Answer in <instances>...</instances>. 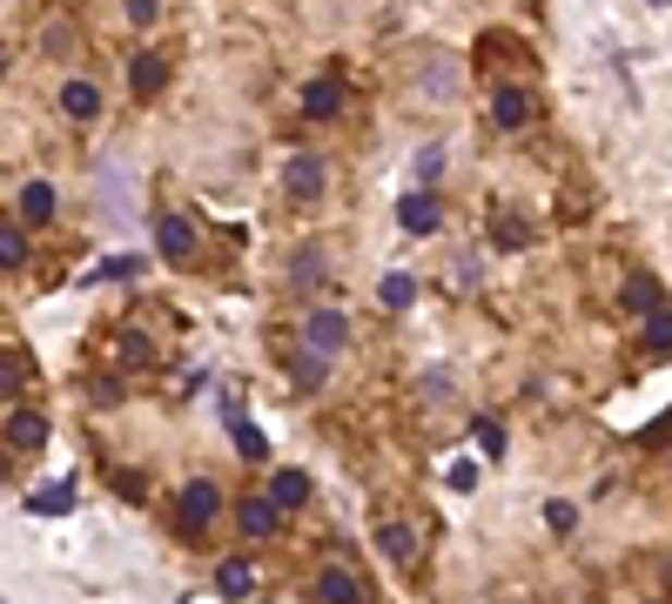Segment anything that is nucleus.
I'll return each mask as SVG.
<instances>
[{"label": "nucleus", "mask_w": 672, "mask_h": 604, "mask_svg": "<svg viewBox=\"0 0 672 604\" xmlns=\"http://www.w3.org/2000/svg\"><path fill=\"white\" fill-rule=\"evenodd\" d=\"M337 108H343V88H337L330 74H316L309 88H303V114H309V121H330Z\"/></svg>", "instance_id": "0eeeda50"}, {"label": "nucleus", "mask_w": 672, "mask_h": 604, "mask_svg": "<svg viewBox=\"0 0 672 604\" xmlns=\"http://www.w3.org/2000/svg\"><path fill=\"white\" fill-rule=\"evenodd\" d=\"M665 584H672V578H665Z\"/></svg>", "instance_id": "473e14b6"}, {"label": "nucleus", "mask_w": 672, "mask_h": 604, "mask_svg": "<svg viewBox=\"0 0 672 604\" xmlns=\"http://www.w3.org/2000/svg\"><path fill=\"white\" fill-rule=\"evenodd\" d=\"M95 403H101V410H108V403H122V383H114V377H95Z\"/></svg>", "instance_id": "c85d7f7f"}, {"label": "nucleus", "mask_w": 672, "mask_h": 604, "mask_svg": "<svg viewBox=\"0 0 672 604\" xmlns=\"http://www.w3.org/2000/svg\"><path fill=\"white\" fill-rule=\"evenodd\" d=\"M323 377H330V356H309V349H303V356H296V390H316Z\"/></svg>", "instance_id": "4be33fe9"}, {"label": "nucleus", "mask_w": 672, "mask_h": 604, "mask_svg": "<svg viewBox=\"0 0 672 604\" xmlns=\"http://www.w3.org/2000/svg\"><path fill=\"white\" fill-rule=\"evenodd\" d=\"M350 343V316L343 309H309V322H303V349L309 356H337Z\"/></svg>", "instance_id": "f257e3e1"}, {"label": "nucleus", "mask_w": 672, "mask_h": 604, "mask_svg": "<svg viewBox=\"0 0 672 604\" xmlns=\"http://www.w3.org/2000/svg\"><path fill=\"white\" fill-rule=\"evenodd\" d=\"M243 538H276L283 531V510H276V497H243Z\"/></svg>", "instance_id": "423d86ee"}, {"label": "nucleus", "mask_w": 672, "mask_h": 604, "mask_svg": "<svg viewBox=\"0 0 672 604\" xmlns=\"http://www.w3.org/2000/svg\"><path fill=\"white\" fill-rule=\"evenodd\" d=\"M229 436H235V451H243L249 464H262V457H269V443H262V430H256V423H249L243 410H235V403H229Z\"/></svg>", "instance_id": "9d476101"}, {"label": "nucleus", "mask_w": 672, "mask_h": 604, "mask_svg": "<svg viewBox=\"0 0 672 604\" xmlns=\"http://www.w3.org/2000/svg\"><path fill=\"white\" fill-rule=\"evenodd\" d=\"M27 383V356H0V396H21Z\"/></svg>", "instance_id": "5701e85b"}, {"label": "nucleus", "mask_w": 672, "mask_h": 604, "mask_svg": "<svg viewBox=\"0 0 672 604\" xmlns=\"http://www.w3.org/2000/svg\"><path fill=\"white\" fill-rule=\"evenodd\" d=\"M652 8H665V0H652Z\"/></svg>", "instance_id": "2f4dec72"}, {"label": "nucleus", "mask_w": 672, "mask_h": 604, "mask_svg": "<svg viewBox=\"0 0 672 604\" xmlns=\"http://www.w3.org/2000/svg\"><path fill=\"white\" fill-rule=\"evenodd\" d=\"M625 303H632V309L646 316V309H659V303H665V289H659L652 275H632V282H625Z\"/></svg>", "instance_id": "aec40b11"}, {"label": "nucleus", "mask_w": 672, "mask_h": 604, "mask_svg": "<svg viewBox=\"0 0 672 604\" xmlns=\"http://www.w3.org/2000/svg\"><path fill=\"white\" fill-rule=\"evenodd\" d=\"M316 604H364V591H357V578H350L343 564H330V571L316 578Z\"/></svg>", "instance_id": "1a4fd4ad"}, {"label": "nucleus", "mask_w": 672, "mask_h": 604, "mask_svg": "<svg viewBox=\"0 0 672 604\" xmlns=\"http://www.w3.org/2000/svg\"><path fill=\"white\" fill-rule=\"evenodd\" d=\"M491 114H498V128H525V121H532V95L525 88H498Z\"/></svg>", "instance_id": "ddd939ff"}, {"label": "nucleus", "mask_w": 672, "mask_h": 604, "mask_svg": "<svg viewBox=\"0 0 672 604\" xmlns=\"http://www.w3.org/2000/svg\"><path fill=\"white\" fill-rule=\"evenodd\" d=\"M323 182H330V161H323V155H290V169H283L290 201H316V195H323Z\"/></svg>", "instance_id": "f03ea898"}, {"label": "nucleus", "mask_w": 672, "mask_h": 604, "mask_svg": "<svg viewBox=\"0 0 672 604\" xmlns=\"http://www.w3.org/2000/svg\"><path fill=\"white\" fill-rule=\"evenodd\" d=\"M377 551H383L390 564H411V557H417V531H404V523H383V531H377Z\"/></svg>", "instance_id": "2eb2a0df"}, {"label": "nucleus", "mask_w": 672, "mask_h": 604, "mask_svg": "<svg viewBox=\"0 0 672 604\" xmlns=\"http://www.w3.org/2000/svg\"><path fill=\"white\" fill-rule=\"evenodd\" d=\"M21 222H34V229L54 222V188H48V182H27V188H21Z\"/></svg>", "instance_id": "4468645a"}, {"label": "nucleus", "mask_w": 672, "mask_h": 604, "mask_svg": "<svg viewBox=\"0 0 672 604\" xmlns=\"http://www.w3.org/2000/svg\"><path fill=\"white\" fill-rule=\"evenodd\" d=\"M155 249H162V262H188L195 256V222L162 215V222H155Z\"/></svg>", "instance_id": "20e7f679"}, {"label": "nucleus", "mask_w": 672, "mask_h": 604, "mask_svg": "<svg viewBox=\"0 0 672 604\" xmlns=\"http://www.w3.org/2000/svg\"><path fill=\"white\" fill-rule=\"evenodd\" d=\"M162 81H169V61H162V54H135V61H129V88H135V95H155Z\"/></svg>", "instance_id": "9b49d317"}, {"label": "nucleus", "mask_w": 672, "mask_h": 604, "mask_svg": "<svg viewBox=\"0 0 672 604\" xmlns=\"http://www.w3.org/2000/svg\"><path fill=\"white\" fill-rule=\"evenodd\" d=\"M646 349H672V309H646Z\"/></svg>", "instance_id": "412c9836"}, {"label": "nucleus", "mask_w": 672, "mask_h": 604, "mask_svg": "<svg viewBox=\"0 0 672 604\" xmlns=\"http://www.w3.org/2000/svg\"><path fill=\"white\" fill-rule=\"evenodd\" d=\"M68 504H74V483H48V491H34V497H27V510H34V517H61Z\"/></svg>", "instance_id": "6ab92c4d"}, {"label": "nucleus", "mask_w": 672, "mask_h": 604, "mask_svg": "<svg viewBox=\"0 0 672 604\" xmlns=\"http://www.w3.org/2000/svg\"><path fill=\"white\" fill-rule=\"evenodd\" d=\"M377 303H383V309H411V303H417V282H411L404 269H390V275L377 282Z\"/></svg>", "instance_id": "dca6fc26"}, {"label": "nucleus", "mask_w": 672, "mask_h": 604, "mask_svg": "<svg viewBox=\"0 0 672 604\" xmlns=\"http://www.w3.org/2000/svg\"><path fill=\"white\" fill-rule=\"evenodd\" d=\"M269 497H276V510H296V504L309 497V477H303V470H276V483H269Z\"/></svg>", "instance_id": "f3484780"}, {"label": "nucleus", "mask_w": 672, "mask_h": 604, "mask_svg": "<svg viewBox=\"0 0 672 604\" xmlns=\"http://www.w3.org/2000/svg\"><path fill=\"white\" fill-rule=\"evenodd\" d=\"M27 262V235L21 229H0V269H21Z\"/></svg>", "instance_id": "b1692460"}, {"label": "nucleus", "mask_w": 672, "mask_h": 604, "mask_svg": "<svg viewBox=\"0 0 672 604\" xmlns=\"http://www.w3.org/2000/svg\"><path fill=\"white\" fill-rule=\"evenodd\" d=\"M216 510H222V491H216L209 477H195L188 491H182V531H209Z\"/></svg>", "instance_id": "7ed1b4c3"}, {"label": "nucleus", "mask_w": 672, "mask_h": 604, "mask_svg": "<svg viewBox=\"0 0 672 604\" xmlns=\"http://www.w3.org/2000/svg\"><path fill=\"white\" fill-rule=\"evenodd\" d=\"M316 282H323V256L303 249V256H296V289H316Z\"/></svg>", "instance_id": "a878e982"}, {"label": "nucleus", "mask_w": 672, "mask_h": 604, "mask_svg": "<svg viewBox=\"0 0 672 604\" xmlns=\"http://www.w3.org/2000/svg\"><path fill=\"white\" fill-rule=\"evenodd\" d=\"M545 523H551V531H572V523H578V504H551Z\"/></svg>", "instance_id": "cd10ccee"}, {"label": "nucleus", "mask_w": 672, "mask_h": 604, "mask_svg": "<svg viewBox=\"0 0 672 604\" xmlns=\"http://www.w3.org/2000/svg\"><path fill=\"white\" fill-rule=\"evenodd\" d=\"M216 591H222V597H249V591H256V571H249L243 557H229L222 571H216Z\"/></svg>", "instance_id": "a211bd4d"}, {"label": "nucleus", "mask_w": 672, "mask_h": 604, "mask_svg": "<svg viewBox=\"0 0 672 604\" xmlns=\"http://www.w3.org/2000/svg\"><path fill=\"white\" fill-rule=\"evenodd\" d=\"M155 8H162V0H129V21H135V27H148V21H155Z\"/></svg>", "instance_id": "c756f323"}, {"label": "nucleus", "mask_w": 672, "mask_h": 604, "mask_svg": "<svg viewBox=\"0 0 672 604\" xmlns=\"http://www.w3.org/2000/svg\"><path fill=\"white\" fill-rule=\"evenodd\" d=\"M478 483V464H451V491H471Z\"/></svg>", "instance_id": "7c9ffc66"}, {"label": "nucleus", "mask_w": 672, "mask_h": 604, "mask_svg": "<svg viewBox=\"0 0 672 604\" xmlns=\"http://www.w3.org/2000/svg\"><path fill=\"white\" fill-rule=\"evenodd\" d=\"M41 443H48V417H34V410L8 417V451H41Z\"/></svg>", "instance_id": "6e6552de"}, {"label": "nucleus", "mask_w": 672, "mask_h": 604, "mask_svg": "<svg viewBox=\"0 0 672 604\" xmlns=\"http://www.w3.org/2000/svg\"><path fill=\"white\" fill-rule=\"evenodd\" d=\"M398 222H404L411 235H430V229H438V222H444V209H438V195H430V188H417V195H404V201H398Z\"/></svg>", "instance_id": "39448f33"}, {"label": "nucleus", "mask_w": 672, "mask_h": 604, "mask_svg": "<svg viewBox=\"0 0 672 604\" xmlns=\"http://www.w3.org/2000/svg\"><path fill=\"white\" fill-rule=\"evenodd\" d=\"M122 362H155V343L148 336H122Z\"/></svg>", "instance_id": "bb28decb"}, {"label": "nucleus", "mask_w": 672, "mask_h": 604, "mask_svg": "<svg viewBox=\"0 0 672 604\" xmlns=\"http://www.w3.org/2000/svg\"><path fill=\"white\" fill-rule=\"evenodd\" d=\"M61 108H68L74 121H95V114H101V88H95V81H68V88H61Z\"/></svg>", "instance_id": "f8f14e48"}, {"label": "nucleus", "mask_w": 672, "mask_h": 604, "mask_svg": "<svg viewBox=\"0 0 672 604\" xmlns=\"http://www.w3.org/2000/svg\"><path fill=\"white\" fill-rule=\"evenodd\" d=\"M471 436H478V451H485V457H504V430H498L491 417H478V423H471Z\"/></svg>", "instance_id": "393cba45"}]
</instances>
